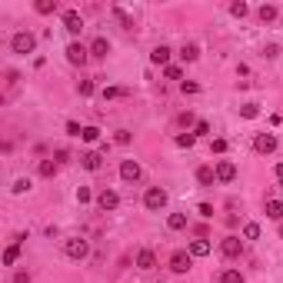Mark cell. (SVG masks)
Returning <instances> with one entry per match:
<instances>
[{"mask_svg":"<svg viewBox=\"0 0 283 283\" xmlns=\"http://www.w3.org/2000/svg\"><path fill=\"white\" fill-rule=\"evenodd\" d=\"M63 253H67L70 260H87V257H90V243H87L83 237H67V240H63Z\"/></svg>","mask_w":283,"mask_h":283,"instance_id":"obj_1","label":"cell"},{"mask_svg":"<svg viewBox=\"0 0 283 283\" xmlns=\"http://www.w3.org/2000/svg\"><path fill=\"white\" fill-rule=\"evenodd\" d=\"M10 47H14V54H34L37 50V37L30 30H17L14 40H10Z\"/></svg>","mask_w":283,"mask_h":283,"instance_id":"obj_2","label":"cell"},{"mask_svg":"<svg viewBox=\"0 0 283 283\" xmlns=\"http://www.w3.org/2000/svg\"><path fill=\"white\" fill-rule=\"evenodd\" d=\"M143 207L147 210H163L167 207V190L163 187H147V193H143Z\"/></svg>","mask_w":283,"mask_h":283,"instance_id":"obj_3","label":"cell"},{"mask_svg":"<svg viewBox=\"0 0 283 283\" xmlns=\"http://www.w3.org/2000/svg\"><path fill=\"white\" fill-rule=\"evenodd\" d=\"M190 266H193L190 250H173V253H170V270H173V273H187Z\"/></svg>","mask_w":283,"mask_h":283,"instance_id":"obj_4","label":"cell"},{"mask_svg":"<svg viewBox=\"0 0 283 283\" xmlns=\"http://www.w3.org/2000/svg\"><path fill=\"white\" fill-rule=\"evenodd\" d=\"M67 60L74 63V67H83L87 60H90V47H83V43H67Z\"/></svg>","mask_w":283,"mask_h":283,"instance_id":"obj_5","label":"cell"},{"mask_svg":"<svg viewBox=\"0 0 283 283\" xmlns=\"http://www.w3.org/2000/svg\"><path fill=\"white\" fill-rule=\"evenodd\" d=\"M277 147H280L277 133H257V140H253V150L257 153H273Z\"/></svg>","mask_w":283,"mask_h":283,"instance_id":"obj_6","label":"cell"},{"mask_svg":"<svg viewBox=\"0 0 283 283\" xmlns=\"http://www.w3.org/2000/svg\"><path fill=\"white\" fill-rule=\"evenodd\" d=\"M220 253H223L226 260H237V257L243 253V240H240V237H223V243H220Z\"/></svg>","mask_w":283,"mask_h":283,"instance_id":"obj_7","label":"cell"},{"mask_svg":"<svg viewBox=\"0 0 283 283\" xmlns=\"http://www.w3.org/2000/svg\"><path fill=\"white\" fill-rule=\"evenodd\" d=\"M217 180L220 183H233L237 180V163H230V160H217Z\"/></svg>","mask_w":283,"mask_h":283,"instance_id":"obj_8","label":"cell"},{"mask_svg":"<svg viewBox=\"0 0 283 283\" xmlns=\"http://www.w3.org/2000/svg\"><path fill=\"white\" fill-rule=\"evenodd\" d=\"M140 173H143V170H140L137 160H123V163H120V180H127V183H137Z\"/></svg>","mask_w":283,"mask_h":283,"instance_id":"obj_9","label":"cell"},{"mask_svg":"<svg viewBox=\"0 0 283 283\" xmlns=\"http://www.w3.org/2000/svg\"><path fill=\"white\" fill-rule=\"evenodd\" d=\"M63 30H67V34H80V30H83V17H80V14H77V10H63Z\"/></svg>","mask_w":283,"mask_h":283,"instance_id":"obj_10","label":"cell"},{"mask_svg":"<svg viewBox=\"0 0 283 283\" xmlns=\"http://www.w3.org/2000/svg\"><path fill=\"white\" fill-rule=\"evenodd\" d=\"M100 163H103V153H100V150H87V153H80V167H83V170L97 173V170H100Z\"/></svg>","mask_w":283,"mask_h":283,"instance_id":"obj_11","label":"cell"},{"mask_svg":"<svg viewBox=\"0 0 283 283\" xmlns=\"http://www.w3.org/2000/svg\"><path fill=\"white\" fill-rule=\"evenodd\" d=\"M97 207L103 210V213H107V210H117V207H120V197H117V190H103V193L97 197Z\"/></svg>","mask_w":283,"mask_h":283,"instance_id":"obj_12","label":"cell"},{"mask_svg":"<svg viewBox=\"0 0 283 283\" xmlns=\"http://www.w3.org/2000/svg\"><path fill=\"white\" fill-rule=\"evenodd\" d=\"M107 54H110V40H107V37H94V43H90V57L107 60Z\"/></svg>","mask_w":283,"mask_h":283,"instance_id":"obj_13","label":"cell"},{"mask_svg":"<svg viewBox=\"0 0 283 283\" xmlns=\"http://www.w3.org/2000/svg\"><path fill=\"white\" fill-rule=\"evenodd\" d=\"M137 266H140V270H153V266H157V253H153L150 246H143V250L137 253Z\"/></svg>","mask_w":283,"mask_h":283,"instance_id":"obj_14","label":"cell"},{"mask_svg":"<svg viewBox=\"0 0 283 283\" xmlns=\"http://www.w3.org/2000/svg\"><path fill=\"white\" fill-rule=\"evenodd\" d=\"M170 54H173V50H170L167 43H160V47H153L150 60H153V63H160V67H170Z\"/></svg>","mask_w":283,"mask_h":283,"instance_id":"obj_15","label":"cell"},{"mask_svg":"<svg viewBox=\"0 0 283 283\" xmlns=\"http://www.w3.org/2000/svg\"><path fill=\"white\" fill-rule=\"evenodd\" d=\"M213 180H217V170L213 167H200L197 170V183H200V187H210Z\"/></svg>","mask_w":283,"mask_h":283,"instance_id":"obj_16","label":"cell"},{"mask_svg":"<svg viewBox=\"0 0 283 283\" xmlns=\"http://www.w3.org/2000/svg\"><path fill=\"white\" fill-rule=\"evenodd\" d=\"M210 253V243L200 237V240H190V257H207Z\"/></svg>","mask_w":283,"mask_h":283,"instance_id":"obj_17","label":"cell"},{"mask_svg":"<svg viewBox=\"0 0 283 283\" xmlns=\"http://www.w3.org/2000/svg\"><path fill=\"white\" fill-rule=\"evenodd\" d=\"M17 260H20V243H10L3 250V266H14Z\"/></svg>","mask_w":283,"mask_h":283,"instance_id":"obj_18","label":"cell"},{"mask_svg":"<svg viewBox=\"0 0 283 283\" xmlns=\"http://www.w3.org/2000/svg\"><path fill=\"white\" fill-rule=\"evenodd\" d=\"M266 217L270 220H283V200H266Z\"/></svg>","mask_w":283,"mask_h":283,"instance_id":"obj_19","label":"cell"},{"mask_svg":"<svg viewBox=\"0 0 283 283\" xmlns=\"http://www.w3.org/2000/svg\"><path fill=\"white\" fill-rule=\"evenodd\" d=\"M277 14H280V10H277V7H273V3H263V7H260V10H257V17L263 20V23H270V20H277Z\"/></svg>","mask_w":283,"mask_h":283,"instance_id":"obj_20","label":"cell"},{"mask_svg":"<svg viewBox=\"0 0 283 283\" xmlns=\"http://www.w3.org/2000/svg\"><path fill=\"white\" fill-rule=\"evenodd\" d=\"M180 57H183L187 63H193V60L200 57V47H197V43H183V47H180Z\"/></svg>","mask_w":283,"mask_h":283,"instance_id":"obj_21","label":"cell"},{"mask_svg":"<svg viewBox=\"0 0 283 283\" xmlns=\"http://www.w3.org/2000/svg\"><path fill=\"white\" fill-rule=\"evenodd\" d=\"M37 173H40V177H47V180H50V177L57 173V160H40V163H37Z\"/></svg>","mask_w":283,"mask_h":283,"instance_id":"obj_22","label":"cell"},{"mask_svg":"<svg viewBox=\"0 0 283 283\" xmlns=\"http://www.w3.org/2000/svg\"><path fill=\"white\" fill-rule=\"evenodd\" d=\"M167 226H170V230H183V226H187V213H170Z\"/></svg>","mask_w":283,"mask_h":283,"instance_id":"obj_23","label":"cell"},{"mask_svg":"<svg viewBox=\"0 0 283 283\" xmlns=\"http://www.w3.org/2000/svg\"><path fill=\"white\" fill-rule=\"evenodd\" d=\"M34 10L47 17V14H54V10H57V0H37V3H34Z\"/></svg>","mask_w":283,"mask_h":283,"instance_id":"obj_24","label":"cell"},{"mask_svg":"<svg viewBox=\"0 0 283 283\" xmlns=\"http://www.w3.org/2000/svg\"><path fill=\"white\" fill-rule=\"evenodd\" d=\"M80 140H83V143H97V140H100V127H94V123L83 127V137H80Z\"/></svg>","mask_w":283,"mask_h":283,"instance_id":"obj_25","label":"cell"},{"mask_svg":"<svg viewBox=\"0 0 283 283\" xmlns=\"http://www.w3.org/2000/svg\"><path fill=\"white\" fill-rule=\"evenodd\" d=\"M127 87H103V100H117V97H127Z\"/></svg>","mask_w":283,"mask_h":283,"instance_id":"obj_26","label":"cell"},{"mask_svg":"<svg viewBox=\"0 0 283 283\" xmlns=\"http://www.w3.org/2000/svg\"><path fill=\"white\" fill-rule=\"evenodd\" d=\"M220 283H243V273L240 270H223L220 273Z\"/></svg>","mask_w":283,"mask_h":283,"instance_id":"obj_27","label":"cell"},{"mask_svg":"<svg viewBox=\"0 0 283 283\" xmlns=\"http://www.w3.org/2000/svg\"><path fill=\"white\" fill-rule=\"evenodd\" d=\"M77 90H80V97H94L97 83H94V80H87V77H83V80H80V83H77Z\"/></svg>","mask_w":283,"mask_h":283,"instance_id":"obj_28","label":"cell"},{"mask_svg":"<svg viewBox=\"0 0 283 283\" xmlns=\"http://www.w3.org/2000/svg\"><path fill=\"white\" fill-rule=\"evenodd\" d=\"M240 117H246V120H257V117H260V107H257V103H243V107H240Z\"/></svg>","mask_w":283,"mask_h":283,"instance_id":"obj_29","label":"cell"},{"mask_svg":"<svg viewBox=\"0 0 283 283\" xmlns=\"http://www.w3.org/2000/svg\"><path fill=\"white\" fill-rule=\"evenodd\" d=\"M193 143H197V133H180L177 137V147H183V150H190Z\"/></svg>","mask_w":283,"mask_h":283,"instance_id":"obj_30","label":"cell"},{"mask_svg":"<svg viewBox=\"0 0 283 283\" xmlns=\"http://www.w3.org/2000/svg\"><path fill=\"white\" fill-rule=\"evenodd\" d=\"M230 14H233V17H246V14H250V7H246L243 0H237V3H230Z\"/></svg>","mask_w":283,"mask_h":283,"instance_id":"obj_31","label":"cell"},{"mask_svg":"<svg viewBox=\"0 0 283 283\" xmlns=\"http://www.w3.org/2000/svg\"><path fill=\"white\" fill-rule=\"evenodd\" d=\"M243 237H246V240H260V223H246L243 226Z\"/></svg>","mask_w":283,"mask_h":283,"instance_id":"obj_32","label":"cell"},{"mask_svg":"<svg viewBox=\"0 0 283 283\" xmlns=\"http://www.w3.org/2000/svg\"><path fill=\"white\" fill-rule=\"evenodd\" d=\"M180 90H183V97H193V94H200V83H193V80H183V83H180Z\"/></svg>","mask_w":283,"mask_h":283,"instance_id":"obj_33","label":"cell"},{"mask_svg":"<svg viewBox=\"0 0 283 283\" xmlns=\"http://www.w3.org/2000/svg\"><path fill=\"white\" fill-rule=\"evenodd\" d=\"M113 140H117L120 147H127V143L133 140V133H130V130H117V137H113Z\"/></svg>","mask_w":283,"mask_h":283,"instance_id":"obj_34","label":"cell"},{"mask_svg":"<svg viewBox=\"0 0 283 283\" xmlns=\"http://www.w3.org/2000/svg\"><path fill=\"white\" fill-rule=\"evenodd\" d=\"M163 74H167V80H180V77H183V70L170 63V67H163Z\"/></svg>","mask_w":283,"mask_h":283,"instance_id":"obj_35","label":"cell"},{"mask_svg":"<svg viewBox=\"0 0 283 283\" xmlns=\"http://www.w3.org/2000/svg\"><path fill=\"white\" fill-rule=\"evenodd\" d=\"M67 133H70V137H83V127H80L77 120H67Z\"/></svg>","mask_w":283,"mask_h":283,"instance_id":"obj_36","label":"cell"},{"mask_svg":"<svg viewBox=\"0 0 283 283\" xmlns=\"http://www.w3.org/2000/svg\"><path fill=\"white\" fill-rule=\"evenodd\" d=\"M210 150H213V153H226V140H223V137H217V140L210 143Z\"/></svg>","mask_w":283,"mask_h":283,"instance_id":"obj_37","label":"cell"},{"mask_svg":"<svg viewBox=\"0 0 283 283\" xmlns=\"http://www.w3.org/2000/svg\"><path fill=\"white\" fill-rule=\"evenodd\" d=\"M90 197H94V193L87 187H77V200H80V203H90Z\"/></svg>","mask_w":283,"mask_h":283,"instance_id":"obj_38","label":"cell"},{"mask_svg":"<svg viewBox=\"0 0 283 283\" xmlns=\"http://www.w3.org/2000/svg\"><path fill=\"white\" fill-rule=\"evenodd\" d=\"M10 190H14V193L20 197V193H27V190H30V180H17V183H14Z\"/></svg>","mask_w":283,"mask_h":283,"instance_id":"obj_39","label":"cell"},{"mask_svg":"<svg viewBox=\"0 0 283 283\" xmlns=\"http://www.w3.org/2000/svg\"><path fill=\"white\" fill-rule=\"evenodd\" d=\"M193 133H197V137H203V133H210V123H207V120H197V127H193Z\"/></svg>","mask_w":283,"mask_h":283,"instance_id":"obj_40","label":"cell"},{"mask_svg":"<svg viewBox=\"0 0 283 283\" xmlns=\"http://www.w3.org/2000/svg\"><path fill=\"white\" fill-rule=\"evenodd\" d=\"M14 283H30V273H27V270H17V273H14Z\"/></svg>","mask_w":283,"mask_h":283,"instance_id":"obj_41","label":"cell"},{"mask_svg":"<svg viewBox=\"0 0 283 283\" xmlns=\"http://www.w3.org/2000/svg\"><path fill=\"white\" fill-rule=\"evenodd\" d=\"M197 213H200V217H207V220H210V217H213V207H210V203H200V207H197Z\"/></svg>","mask_w":283,"mask_h":283,"instance_id":"obj_42","label":"cell"},{"mask_svg":"<svg viewBox=\"0 0 283 283\" xmlns=\"http://www.w3.org/2000/svg\"><path fill=\"white\" fill-rule=\"evenodd\" d=\"M180 123H183V127H190V123L197 127V120H193V113H180Z\"/></svg>","mask_w":283,"mask_h":283,"instance_id":"obj_43","label":"cell"},{"mask_svg":"<svg viewBox=\"0 0 283 283\" xmlns=\"http://www.w3.org/2000/svg\"><path fill=\"white\" fill-rule=\"evenodd\" d=\"M273 177H277V183H283V163H277V167H273Z\"/></svg>","mask_w":283,"mask_h":283,"instance_id":"obj_44","label":"cell"},{"mask_svg":"<svg viewBox=\"0 0 283 283\" xmlns=\"http://www.w3.org/2000/svg\"><path fill=\"white\" fill-rule=\"evenodd\" d=\"M280 237H283V226H280Z\"/></svg>","mask_w":283,"mask_h":283,"instance_id":"obj_45","label":"cell"}]
</instances>
